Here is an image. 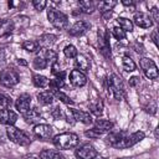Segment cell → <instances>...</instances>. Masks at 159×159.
I'll return each mask as SVG.
<instances>
[{"mask_svg":"<svg viewBox=\"0 0 159 159\" xmlns=\"http://www.w3.org/2000/svg\"><path fill=\"white\" fill-rule=\"evenodd\" d=\"M84 134H86V137H89V138H97V137H99L101 135V133L97 130V129H89V130H87V132H84Z\"/></svg>","mask_w":159,"mask_h":159,"instance_id":"ab89813d","label":"cell"},{"mask_svg":"<svg viewBox=\"0 0 159 159\" xmlns=\"http://www.w3.org/2000/svg\"><path fill=\"white\" fill-rule=\"evenodd\" d=\"M22 159H37L35 155H31V154H27V155H25Z\"/></svg>","mask_w":159,"mask_h":159,"instance_id":"7dc6e473","label":"cell"},{"mask_svg":"<svg viewBox=\"0 0 159 159\" xmlns=\"http://www.w3.org/2000/svg\"><path fill=\"white\" fill-rule=\"evenodd\" d=\"M89 111L94 116H101L102 112H103V103L101 101H97L96 103H91L89 104Z\"/></svg>","mask_w":159,"mask_h":159,"instance_id":"d6a6232c","label":"cell"},{"mask_svg":"<svg viewBox=\"0 0 159 159\" xmlns=\"http://www.w3.org/2000/svg\"><path fill=\"white\" fill-rule=\"evenodd\" d=\"M122 65H123V68H124V71H127V72H132V71H134L135 70V62L129 57V56H123V58H122Z\"/></svg>","mask_w":159,"mask_h":159,"instance_id":"f546056e","label":"cell"},{"mask_svg":"<svg viewBox=\"0 0 159 159\" xmlns=\"http://www.w3.org/2000/svg\"><path fill=\"white\" fill-rule=\"evenodd\" d=\"M122 4H123V5H125V6H132L133 9H134V5H135V2H134V1H130V0H129V1L123 0V1H122Z\"/></svg>","mask_w":159,"mask_h":159,"instance_id":"ee69618b","label":"cell"},{"mask_svg":"<svg viewBox=\"0 0 159 159\" xmlns=\"http://www.w3.org/2000/svg\"><path fill=\"white\" fill-rule=\"evenodd\" d=\"M138 83H139V77H138V76H133V77L129 78V86L134 87V86H137Z\"/></svg>","mask_w":159,"mask_h":159,"instance_id":"7bdbcfd3","label":"cell"},{"mask_svg":"<svg viewBox=\"0 0 159 159\" xmlns=\"http://www.w3.org/2000/svg\"><path fill=\"white\" fill-rule=\"evenodd\" d=\"M70 82L75 87H83L87 83V78L83 72H81L78 70H73L70 73Z\"/></svg>","mask_w":159,"mask_h":159,"instance_id":"5bb4252c","label":"cell"},{"mask_svg":"<svg viewBox=\"0 0 159 159\" xmlns=\"http://www.w3.org/2000/svg\"><path fill=\"white\" fill-rule=\"evenodd\" d=\"M152 40H153L154 45H155V46H158V37H157V31H153V34H152Z\"/></svg>","mask_w":159,"mask_h":159,"instance_id":"f6af8a7d","label":"cell"},{"mask_svg":"<svg viewBox=\"0 0 159 159\" xmlns=\"http://www.w3.org/2000/svg\"><path fill=\"white\" fill-rule=\"evenodd\" d=\"M20 77L12 68H5L0 72V84L4 87H14L19 83Z\"/></svg>","mask_w":159,"mask_h":159,"instance_id":"5b68a950","label":"cell"},{"mask_svg":"<svg viewBox=\"0 0 159 159\" xmlns=\"http://www.w3.org/2000/svg\"><path fill=\"white\" fill-rule=\"evenodd\" d=\"M47 62H48V60L50 61H52V63L53 62H56V57H57V55H56V52H53L52 50H48V48H43L42 51H41V53H40Z\"/></svg>","mask_w":159,"mask_h":159,"instance_id":"1f68e13d","label":"cell"},{"mask_svg":"<svg viewBox=\"0 0 159 159\" xmlns=\"http://www.w3.org/2000/svg\"><path fill=\"white\" fill-rule=\"evenodd\" d=\"M11 104H12L11 98H10L9 96H6V94L0 93V106H1V107H5V108H9Z\"/></svg>","mask_w":159,"mask_h":159,"instance_id":"8d00e7d4","label":"cell"},{"mask_svg":"<svg viewBox=\"0 0 159 159\" xmlns=\"http://www.w3.org/2000/svg\"><path fill=\"white\" fill-rule=\"evenodd\" d=\"M47 17H48V21L52 24V26L58 30H63L68 25L67 15H65L63 12H61L60 10H57L55 7H50L47 10Z\"/></svg>","mask_w":159,"mask_h":159,"instance_id":"3957f363","label":"cell"},{"mask_svg":"<svg viewBox=\"0 0 159 159\" xmlns=\"http://www.w3.org/2000/svg\"><path fill=\"white\" fill-rule=\"evenodd\" d=\"M17 63H19V65H22V66H26V65H27V62L24 61L22 58H17Z\"/></svg>","mask_w":159,"mask_h":159,"instance_id":"bcb514c9","label":"cell"},{"mask_svg":"<svg viewBox=\"0 0 159 159\" xmlns=\"http://www.w3.org/2000/svg\"><path fill=\"white\" fill-rule=\"evenodd\" d=\"M78 6L86 14H92L94 11V4L91 0H81V1H78Z\"/></svg>","mask_w":159,"mask_h":159,"instance_id":"83f0119b","label":"cell"},{"mask_svg":"<svg viewBox=\"0 0 159 159\" xmlns=\"http://www.w3.org/2000/svg\"><path fill=\"white\" fill-rule=\"evenodd\" d=\"M22 117H24V119H25L27 123H30V124L36 123V122H39V120L41 119V114H40V112L37 111V108H30L26 113L22 114Z\"/></svg>","mask_w":159,"mask_h":159,"instance_id":"d6986e66","label":"cell"},{"mask_svg":"<svg viewBox=\"0 0 159 159\" xmlns=\"http://www.w3.org/2000/svg\"><path fill=\"white\" fill-rule=\"evenodd\" d=\"M98 47L99 52L106 57L111 58V45H109V34L104 29L98 30Z\"/></svg>","mask_w":159,"mask_h":159,"instance_id":"52a82bcc","label":"cell"},{"mask_svg":"<svg viewBox=\"0 0 159 159\" xmlns=\"http://www.w3.org/2000/svg\"><path fill=\"white\" fill-rule=\"evenodd\" d=\"M34 134L41 139V140H48L52 138V134H53V129L51 125L48 124H43V123H39L34 127Z\"/></svg>","mask_w":159,"mask_h":159,"instance_id":"9c48e42d","label":"cell"},{"mask_svg":"<svg viewBox=\"0 0 159 159\" xmlns=\"http://www.w3.org/2000/svg\"><path fill=\"white\" fill-rule=\"evenodd\" d=\"M145 134L142 132V130H138V132H134L132 134H128L123 138V140L120 142L118 149H124V148H129V147H133L134 144H137L138 142H140L142 139H144Z\"/></svg>","mask_w":159,"mask_h":159,"instance_id":"ba28073f","label":"cell"},{"mask_svg":"<svg viewBox=\"0 0 159 159\" xmlns=\"http://www.w3.org/2000/svg\"><path fill=\"white\" fill-rule=\"evenodd\" d=\"M117 5V1H112V0H107V1H99L98 2V7L99 11L102 12V15L104 14H109L111 10Z\"/></svg>","mask_w":159,"mask_h":159,"instance_id":"d4e9b609","label":"cell"},{"mask_svg":"<svg viewBox=\"0 0 159 159\" xmlns=\"http://www.w3.org/2000/svg\"><path fill=\"white\" fill-rule=\"evenodd\" d=\"M117 24L119 25L118 27H120L124 32H132V31H133V22H132L129 19L118 17V19H117Z\"/></svg>","mask_w":159,"mask_h":159,"instance_id":"484cf974","label":"cell"},{"mask_svg":"<svg viewBox=\"0 0 159 159\" xmlns=\"http://www.w3.org/2000/svg\"><path fill=\"white\" fill-rule=\"evenodd\" d=\"M106 89H107L108 96L113 97L117 101H120L124 97L123 82H122L120 77H118L116 73H113V75H111L109 77L106 78Z\"/></svg>","mask_w":159,"mask_h":159,"instance_id":"6da1fadb","label":"cell"},{"mask_svg":"<svg viewBox=\"0 0 159 159\" xmlns=\"http://www.w3.org/2000/svg\"><path fill=\"white\" fill-rule=\"evenodd\" d=\"M112 128H113V123L111 120H107V119H97L94 123V129H97L101 134L111 132Z\"/></svg>","mask_w":159,"mask_h":159,"instance_id":"ac0fdd59","label":"cell"},{"mask_svg":"<svg viewBox=\"0 0 159 159\" xmlns=\"http://www.w3.org/2000/svg\"><path fill=\"white\" fill-rule=\"evenodd\" d=\"M30 104H31V96L27 94V93L20 94V96L17 97L16 102H15V107H16V109H17L21 114L26 113V112L30 109Z\"/></svg>","mask_w":159,"mask_h":159,"instance_id":"7c38bea8","label":"cell"},{"mask_svg":"<svg viewBox=\"0 0 159 159\" xmlns=\"http://www.w3.org/2000/svg\"><path fill=\"white\" fill-rule=\"evenodd\" d=\"M53 93L50 92V91H43V92H40L37 94V101L40 104H43V106H47V104H51L53 102Z\"/></svg>","mask_w":159,"mask_h":159,"instance_id":"cb8c5ba5","label":"cell"},{"mask_svg":"<svg viewBox=\"0 0 159 159\" xmlns=\"http://www.w3.org/2000/svg\"><path fill=\"white\" fill-rule=\"evenodd\" d=\"M70 111H71L72 117H73L75 120L81 122V123L87 124V125H88V124H92V117H91L88 113H86V112H83V111H81V109H76V108H71Z\"/></svg>","mask_w":159,"mask_h":159,"instance_id":"2e32d148","label":"cell"},{"mask_svg":"<svg viewBox=\"0 0 159 159\" xmlns=\"http://www.w3.org/2000/svg\"><path fill=\"white\" fill-rule=\"evenodd\" d=\"M48 62L41 56V55H37L35 58H34V67L36 70H45L47 67Z\"/></svg>","mask_w":159,"mask_h":159,"instance_id":"4dcf8cb0","label":"cell"},{"mask_svg":"<svg viewBox=\"0 0 159 159\" xmlns=\"http://www.w3.org/2000/svg\"><path fill=\"white\" fill-rule=\"evenodd\" d=\"M15 29V25L11 20H1L0 21V37L10 35Z\"/></svg>","mask_w":159,"mask_h":159,"instance_id":"ffe728a7","label":"cell"},{"mask_svg":"<svg viewBox=\"0 0 159 159\" xmlns=\"http://www.w3.org/2000/svg\"><path fill=\"white\" fill-rule=\"evenodd\" d=\"M51 72H52V75H55V76H57V75H60V73L62 72V71L60 70L57 62H53V63H52V66H51Z\"/></svg>","mask_w":159,"mask_h":159,"instance_id":"60d3db41","label":"cell"},{"mask_svg":"<svg viewBox=\"0 0 159 159\" xmlns=\"http://www.w3.org/2000/svg\"><path fill=\"white\" fill-rule=\"evenodd\" d=\"M98 159H107V158H98Z\"/></svg>","mask_w":159,"mask_h":159,"instance_id":"c3c4849f","label":"cell"},{"mask_svg":"<svg viewBox=\"0 0 159 159\" xmlns=\"http://www.w3.org/2000/svg\"><path fill=\"white\" fill-rule=\"evenodd\" d=\"M40 159H65V157L55 149H45L40 153Z\"/></svg>","mask_w":159,"mask_h":159,"instance_id":"603a6c76","label":"cell"},{"mask_svg":"<svg viewBox=\"0 0 159 159\" xmlns=\"http://www.w3.org/2000/svg\"><path fill=\"white\" fill-rule=\"evenodd\" d=\"M16 119H17V114L14 111H11L9 108L0 109V123L1 124H6L7 127L14 125Z\"/></svg>","mask_w":159,"mask_h":159,"instance_id":"4fadbf2b","label":"cell"},{"mask_svg":"<svg viewBox=\"0 0 159 159\" xmlns=\"http://www.w3.org/2000/svg\"><path fill=\"white\" fill-rule=\"evenodd\" d=\"M21 47L27 51V52H36L39 50V42L37 41H31V40H26L21 43Z\"/></svg>","mask_w":159,"mask_h":159,"instance_id":"f1b7e54d","label":"cell"},{"mask_svg":"<svg viewBox=\"0 0 159 159\" xmlns=\"http://www.w3.org/2000/svg\"><path fill=\"white\" fill-rule=\"evenodd\" d=\"M150 12H152V15H153V17H152V20L153 21H159V12H158V9L154 6V7H152V10H150Z\"/></svg>","mask_w":159,"mask_h":159,"instance_id":"b9f144b4","label":"cell"},{"mask_svg":"<svg viewBox=\"0 0 159 159\" xmlns=\"http://www.w3.org/2000/svg\"><path fill=\"white\" fill-rule=\"evenodd\" d=\"M37 42H39V46H41L43 48H50L56 42V36L52 34H43L40 36Z\"/></svg>","mask_w":159,"mask_h":159,"instance_id":"e0dca14e","label":"cell"},{"mask_svg":"<svg viewBox=\"0 0 159 159\" xmlns=\"http://www.w3.org/2000/svg\"><path fill=\"white\" fill-rule=\"evenodd\" d=\"M53 97H56L57 99H60L62 103H65V104H72L73 103V101L68 97V96H66L63 92H60V91H56V92H53Z\"/></svg>","mask_w":159,"mask_h":159,"instance_id":"e575fe53","label":"cell"},{"mask_svg":"<svg viewBox=\"0 0 159 159\" xmlns=\"http://www.w3.org/2000/svg\"><path fill=\"white\" fill-rule=\"evenodd\" d=\"M51 116H52L55 119H60V118H62V117H63L62 109H61L60 107H55V108L52 109V112H51Z\"/></svg>","mask_w":159,"mask_h":159,"instance_id":"f35d334b","label":"cell"},{"mask_svg":"<svg viewBox=\"0 0 159 159\" xmlns=\"http://www.w3.org/2000/svg\"><path fill=\"white\" fill-rule=\"evenodd\" d=\"M63 53L67 58H76L77 57V50L73 45H67L65 48H63Z\"/></svg>","mask_w":159,"mask_h":159,"instance_id":"836d02e7","label":"cell"},{"mask_svg":"<svg viewBox=\"0 0 159 159\" xmlns=\"http://www.w3.org/2000/svg\"><path fill=\"white\" fill-rule=\"evenodd\" d=\"M97 155V150L91 144H83L76 149V157L78 159H94Z\"/></svg>","mask_w":159,"mask_h":159,"instance_id":"30bf717a","label":"cell"},{"mask_svg":"<svg viewBox=\"0 0 159 159\" xmlns=\"http://www.w3.org/2000/svg\"><path fill=\"white\" fill-rule=\"evenodd\" d=\"M75 65H76L77 70L81 71V72H82V71H88L89 67H91V62H89V60H88L86 56H83V55H77Z\"/></svg>","mask_w":159,"mask_h":159,"instance_id":"44dd1931","label":"cell"},{"mask_svg":"<svg viewBox=\"0 0 159 159\" xmlns=\"http://www.w3.org/2000/svg\"><path fill=\"white\" fill-rule=\"evenodd\" d=\"M6 134H7V137H9V139L11 142H14V143H16L19 145H24L25 147V145H29L31 143V139L29 138V135L24 130L19 129V128H16L14 125H9L7 127Z\"/></svg>","mask_w":159,"mask_h":159,"instance_id":"277c9868","label":"cell"},{"mask_svg":"<svg viewBox=\"0 0 159 159\" xmlns=\"http://www.w3.org/2000/svg\"><path fill=\"white\" fill-rule=\"evenodd\" d=\"M112 35H113L117 40H124V39H125V32H124L120 27H118V26H114V27L112 29Z\"/></svg>","mask_w":159,"mask_h":159,"instance_id":"d590c367","label":"cell"},{"mask_svg":"<svg viewBox=\"0 0 159 159\" xmlns=\"http://www.w3.org/2000/svg\"><path fill=\"white\" fill-rule=\"evenodd\" d=\"M89 27H91V25H89V22H87V21H83V20L76 21V22L71 26V29L68 30V34H70L71 36H80V35H82L83 32H86Z\"/></svg>","mask_w":159,"mask_h":159,"instance_id":"9a60e30c","label":"cell"},{"mask_svg":"<svg viewBox=\"0 0 159 159\" xmlns=\"http://www.w3.org/2000/svg\"><path fill=\"white\" fill-rule=\"evenodd\" d=\"M139 66L140 68L143 70L144 75L149 78V80H157L159 73H158V67L155 65V62L150 58H147V57H142L140 61H139Z\"/></svg>","mask_w":159,"mask_h":159,"instance_id":"8992f818","label":"cell"},{"mask_svg":"<svg viewBox=\"0 0 159 159\" xmlns=\"http://www.w3.org/2000/svg\"><path fill=\"white\" fill-rule=\"evenodd\" d=\"M52 142L58 149H71L78 144L80 139H78L77 134L66 132V133H61V134L55 135Z\"/></svg>","mask_w":159,"mask_h":159,"instance_id":"7a4b0ae2","label":"cell"},{"mask_svg":"<svg viewBox=\"0 0 159 159\" xmlns=\"http://www.w3.org/2000/svg\"><path fill=\"white\" fill-rule=\"evenodd\" d=\"M48 80H47V77H45V76H42V75H32V83L36 86V87H39V88H45V87H47L48 86Z\"/></svg>","mask_w":159,"mask_h":159,"instance_id":"4316f807","label":"cell"},{"mask_svg":"<svg viewBox=\"0 0 159 159\" xmlns=\"http://www.w3.org/2000/svg\"><path fill=\"white\" fill-rule=\"evenodd\" d=\"M133 22L142 27V29H149L153 26V20H152V16L148 15L147 12H143V11H138L134 14L133 16Z\"/></svg>","mask_w":159,"mask_h":159,"instance_id":"8fae6325","label":"cell"},{"mask_svg":"<svg viewBox=\"0 0 159 159\" xmlns=\"http://www.w3.org/2000/svg\"><path fill=\"white\" fill-rule=\"evenodd\" d=\"M32 5H34V7H35L36 10L41 11V10H43V9L47 6V2L43 1V0H34V1H32Z\"/></svg>","mask_w":159,"mask_h":159,"instance_id":"74e56055","label":"cell"},{"mask_svg":"<svg viewBox=\"0 0 159 159\" xmlns=\"http://www.w3.org/2000/svg\"><path fill=\"white\" fill-rule=\"evenodd\" d=\"M63 76H65V72L62 71L60 75L56 76V78H53V80H51V81L48 82V86H50V88L52 89V92H56V91H58L61 87L65 86Z\"/></svg>","mask_w":159,"mask_h":159,"instance_id":"7402d4cb","label":"cell"}]
</instances>
